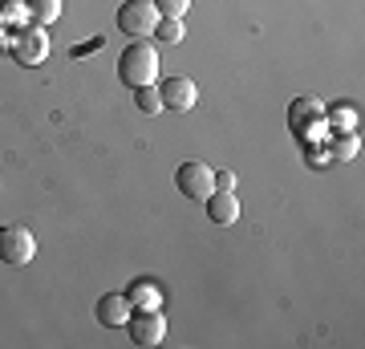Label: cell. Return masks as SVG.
<instances>
[{"instance_id": "7c38bea8", "label": "cell", "mask_w": 365, "mask_h": 349, "mask_svg": "<svg viewBox=\"0 0 365 349\" xmlns=\"http://www.w3.org/2000/svg\"><path fill=\"white\" fill-rule=\"evenodd\" d=\"M325 122H329V130H357L361 114L349 102H333V106H325Z\"/></svg>"}, {"instance_id": "52a82bcc", "label": "cell", "mask_w": 365, "mask_h": 349, "mask_svg": "<svg viewBox=\"0 0 365 349\" xmlns=\"http://www.w3.org/2000/svg\"><path fill=\"white\" fill-rule=\"evenodd\" d=\"M126 329H130V341L134 345H158L163 337H167V321H163V313L158 309H134L130 313V321H126Z\"/></svg>"}, {"instance_id": "44dd1931", "label": "cell", "mask_w": 365, "mask_h": 349, "mask_svg": "<svg viewBox=\"0 0 365 349\" xmlns=\"http://www.w3.org/2000/svg\"><path fill=\"white\" fill-rule=\"evenodd\" d=\"M0 33H4V21H0Z\"/></svg>"}, {"instance_id": "8fae6325", "label": "cell", "mask_w": 365, "mask_h": 349, "mask_svg": "<svg viewBox=\"0 0 365 349\" xmlns=\"http://www.w3.org/2000/svg\"><path fill=\"white\" fill-rule=\"evenodd\" d=\"M329 158H337V163H353L357 151H361V138H357V130H337V134H329Z\"/></svg>"}, {"instance_id": "4fadbf2b", "label": "cell", "mask_w": 365, "mask_h": 349, "mask_svg": "<svg viewBox=\"0 0 365 349\" xmlns=\"http://www.w3.org/2000/svg\"><path fill=\"white\" fill-rule=\"evenodd\" d=\"M150 37L158 41V45H179L182 41V16H158V25Z\"/></svg>"}, {"instance_id": "9c48e42d", "label": "cell", "mask_w": 365, "mask_h": 349, "mask_svg": "<svg viewBox=\"0 0 365 349\" xmlns=\"http://www.w3.org/2000/svg\"><path fill=\"white\" fill-rule=\"evenodd\" d=\"M130 297L126 293H106V297H98V305H93V317H98V325H106V329H126V321H130Z\"/></svg>"}, {"instance_id": "277c9868", "label": "cell", "mask_w": 365, "mask_h": 349, "mask_svg": "<svg viewBox=\"0 0 365 349\" xmlns=\"http://www.w3.org/2000/svg\"><path fill=\"white\" fill-rule=\"evenodd\" d=\"M9 53H13V61L25 65V69H33V65H45V57H49V37H45V29H41V25H25V29L13 37Z\"/></svg>"}, {"instance_id": "5bb4252c", "label": "cell", "mask_w": 365, "mask_h": 349, "mask_svg": "<svg viewBox=\"0 0 365 349\" xmlns=\"http://www.w3.org/2000/svg\"><path fill=\"white\" fill-rule=\"evenodd\" d=\"M61 16V0H29V21H37L41 29L53 25Z\"/></svg>"}, {"instance_id": "3957f363", "label": "cell", "mask_w": 365, "mask_h": 349, "mask_svg": "<svg viewBox=\"0 0 365 349\" xmlns=\"http://www.w3.org/2000/svg\"><path fill=\"white\" fill-rule=\"evenodd\" d=\"M114 21H118V33H126L130 41H143V37L155 33L158 13H155V4H150V0H126V4L118 9Z\"/></svg>"}, {"instance_id": "7a4b0ae2", "label": "cell", "mask_w": 365, "mask_h": 349, "mask_svg": "<svg viewBox=\"0 0 365 349\" xmlns=\"http://www.w3.org/2000/svg\"><path fill=\"white\" fill-rule=\"evenodd\" d=\"M288 130L297 134L300 143H325V102L321 98H292L288 106Z\"/></svg>"}, {"instance_id": "30bf717a", "label": "cell", "mask_w": 365, "mask_h": 349, "mask_svg": "<svg viewBox=\"0 0 365 349\" xmlns=\"http://www.w3.org/2000/svg\"><path fill=\"white\" fill-rule=\"evenodd\" d=\"M203 203H207V220L215 228H232L240 220V199H235V191H211Z\"/></svg>"}, {"instance_id": "6da1fadb", "label": "cell", "mask_w": 365, "mask_h": 349, "mask_svg": "<svg viewBox=\"0 0 365 349\" xmlns=\"http://www.w3.org/2000/svg\"><path fill=\"white\" fill-rule=\"evenodd\" d=\"M158 49L150 45V41H130L126 49H122V57H118V78H122V86H130V90H138V86H155L158 81Z\"/></svg>"}, {"instance_id": "9a60e30c", "label": "cell", "mask_w": 365, "mask_h": 349, "mask_svg": "<svg viewBox=\"0 0 365 349\" xmlns=\"http://www.w3.org/2000/svg\"><path fill=\"white\" fill-rule=\"evenodd\" d=\"M158 297H163V288H158L155 280H138V285L130 288V305L134 309H155Z\"/></svg>"}, {"instance_id": "ac0fdd59", "label": "cell", "mask_w": 365, "mask_h": 349, "mask_svg": "<svg viewBox=\"0 0 365 349\" xmlns=\"http://www.w3.org/2000/svg\"><path fill=\"white\" fill-rule=\"evenodd\" d=\"M150 4H155L158 16H182L191 9V0H150Z\"/></svg>"}, {"instance_id": "5b68a950", "label": "cell", "mask_w": 365, "mask_h": 349, "mask_svg": "<svg viewBox=\"0 0 365 349\" xmlns=\"http://www.w3.org/2000/svg\"><path fill=\"white\" fill-rule=\"evenodd\" d=\"M175 187H179V195H187V199H207V195L215 191V171H211L207 163H199V158H187V163H179V171H175Z\"/></svg>"}, {"instance_id": "ffe728a7", "label": "cell", "mask_w": 365, "mask_h": 349, "mask_svg": "<svg viewBox=\"0 0 365 349\" xmlns=\"http://www.w3.org/2000/svg\"><path fill=\"white\" fill-rule=\"evenodd\" d=\"M93 49H102V37H93V41H86V45H78V49H73V57H86V53H93Z\"/></svg>"}, {"instance_id": "8992f818", "label": "cell", "mask_w": 365, "mask_h": 349, "mask_svg": "<svg viewBox=\"0 0 365 349\" xmlns=\"http://www.w3.org/2000/svg\"><path fill=\"white\" fill-rule=\"evenodd\" d=\"M33 256H37V236L29 232V228H21V223L0 228V260H4V264L21 268V264H29Z\"/></svg>"}, {"instance_id": "d6986e66", "label": "cell", "mask_w": 365, "mask_h": 349, "mask_svg": "<svg viewBox=\"0 0 365 349\" xmlns=\"http://www.w3.org/2000/svg\"><path fill=\"white\" fill-rule=\"evenodd\" d=\"M215 191H235V175L232 171H215Z\"/></svg>"}, {"instance_id": "ba28073f", "label": "cell", "mask_w": 365, "mask_h": 349, "mask_svg": "<svg viewBox=\"0 0 365 349\" xmlns=\"http://www.w3.org/2000/svg\"><path fill=\"white\" fill-rule=\"evenodd\" d=\"M158 98H163V110L187 114V110H195V102H199V86L191 78H163Z\"/></svg>"}, {"instance_id": "2e32d148", "label": "cell", "mask_w": 365, "mask_h": 349, "mask_svg": "<svg viewBox=\"0 0 365 349\" xmlns=\"http://www.w3.org/2000/svg\"><path fill=\"white\" fill-rule=\"evenodd\" d=\"M134 106H138L143 114H158V110H163V98H158V86H138V90H134Z\"/></svg>"}, {"instance_id": "e0dca14e", "label": "cell", "mask_w": 365, "mask_h": 349, "mask_svg": "<svg viewBox=\"0 0 365 349\" xmlns=\"http://www.w3.org/2000/svg\"><path fill=\"white\" fill-rule=\"evenodd\" d=\"M300 146H304V163H309L313 171H321V167H329V163H333L325 143H300Z\"/></svg>"}]
</instances>
